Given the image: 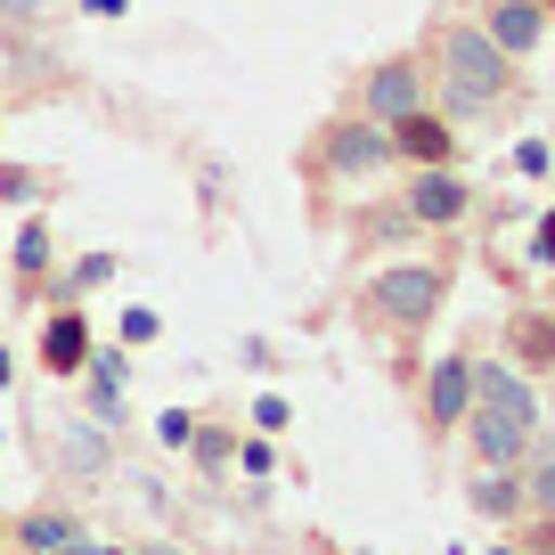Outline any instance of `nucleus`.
Returning <instances> with one entry per match:
<instances>
[{
    "instance_id": "nucleus-19",
    "label": "nucleus",
    "mask_w": 555,
    "mask_h": 555,
    "mask_svg": "<svg viewBox=\"0 0 555 555\" xmlns=\"http://www.w3.org/2000/svg\"><path fill=\"white\" fill-rule=\"evenodd\" d=\"M0 196H9V205H34V196H41V172H25V164H9V172H0Z\"/></svg>"
},
{
    "instance_id": "nucleus-1",
    "label": "nucleus",
    "mask_w": 555,
    "mask_h": 555,
    "mask_svg": "<svg viewBox=\"0 0 555 555\" xmlns=\"http://www.w3.org/2000/svg\"><path fill=\"white\" fill-rule=\"evenodd\" d=\"M466 434L482 466H515L522 450L539 441V392L522 384V367L506 360H474V409H466Z\"/></svg>"
},
{
    "instance_id": "nucleus-3",
    "label": "nucleus",
    "mask_w": 555,
    "mask_h": 555,
    "mask_svg": "<svg viewBox=\"0 0 555 555\" xmlns=\"http://www.w3.org/2000/svg\"><path fill=\"white\" fill-rule=\"evenodd\" d=\"M441 295H450V270L441 261H400V270H376L367 278V319L376 327H392V335H416L425 319L441 311Z\"/></svg>"
},
{
    "instance_id": "nucleus-5",
    "label": "nucleus",
    "mask_w": 555,
    "mask_h": 555,
    "mask_svg": "<svg viewBox=\"0 0 555 555\" xmlns=\"http://www.w3.org/2000/svg\"><path fill=\"white\" fill-rule=\"evenodd\" d=\"M400 205L416 212V229H450V221H466V212H474V180H457L450 164H425Z\"/></svg>"
},
{
    "instance_id": "nucleus-2",
    "label": "nucleus",
    "mask_w": 555,
    "mask_h": 555,
    "mask_svg": "<svg viewBox=\"0 0 555 555\" xmlns=\"http://www.w3.org/2000/svg\"><path fill=\"white\" fill-rule=\"evenodd\" d=\"M434 66H441V106H450L457 122L490 115V106L515 90V57H506L499 41L482 34V25H441Z\"/></svg>"
},
{
    "instance_id": "nucleus-17",
    "label": "nucleus",
    "mask_w": 555,
    "mask_h": 555,
    "mask_svg": "<svg viewBox=\"0 0 555 555\" xmlns=\"http://www.w3.org/2000/svg\"><path fill=\"white\" fill-rule=\"evenodd\" d=\"M156 441H164V450H189V441H196V416L189 409H164L156 416Z\"/></svg>"
},
{
    "instance_id": "nucleus-16",
    "label": "nucleus",
    "mask_w": 555,
    "mask_h": 555,
    "mask_svg": "<svg viewBox=\"0 0 555 555\" xmlns=\"http://www.w3.org/2000/svg\"><path fill=\"white\" fill-rule=\"evenodd\" d=\"M515 351L547 367V360H555V327H547V319H515Z\"/></svg>"
},
{
    "instance_id": "nucleus-21",
    "label": "nucleus",
    "mask_w": 555,
    "mask_h": 555,
    "mask_svg": "<svg viewBox=\"0 0 555 555\" xmlns=\"http://www.w3.org/2000/svg\"><path fill=\"white\" fill-rule=\"evenodd\" d=\"M515 172L522 180H547V139H522V147H515Z\"/></svg>"
},
{
    "instance_id": "nucleus-13",
    "label": "nucleus",
    "mask_w": 555,
    "mask_h": 555,
    "mask_svg": "<svg viewBox=\"0 0 555 555\" xmlns=\"http://www.w3.org/2000/svg\"><path fill=\"white\" fill-rule=\"evenodd\" d=\"M50 261H57V237H50V221H25V229H17V278L34 286V278L50 270Z\"/></svg>"
},
{
    "instance_id": "nucleus-10",
    "label": "nucleus",
    "mask_w": 555,
    "mask_h": 555,
    "mask_svg": "<svg viewBox=\"0 0 555 555\" xmlns=\"http://www.w3.org/2000/svg\"><path fill=\"white\" fill-rule=\"evenodd\" d=\"M41 360H50L57 376L90 367V327H82V311H50V327H41Z\"/></svg>"
},
{
    "instance_id": "nucleus-11",
    "label": "nucleus",
    "mask_w": 555,
    "mask_h": 555,
    "mask_svg": "<svg viewBox=\"0 0 555 555\" xmlns=\"http://www.w3.org/2000/svg\"><path fill=\"white\" fill-rule=\"evenodd\" d=\"M474 515H490V522H506V515H522V482H515V466H482L474 474Z\"/></svg>"
},
{
    "instance_id": "nucleus-23",
    "label": "nucleus",
    "mask_w": 555,
    "mask_h": 555,
    "mask_svg": "<svg viewBox=\"0 0 555 555\" xmlns=\"http://www.w3.org/2000/svg\"><path fill=\"white\" fill-rule=\"evenodd\" d=\"M254 425H261V434H278V425H286V400L261 392V400H254Z\"/></svg>"
},
{
    "instance_id": "nucleus-18",
    "label": "nucleus",
    "mask_w": 555,
    "mask_h": 555,
    "mask_svg": "<svg viewBox=\"0 0 555 555\" xmlns=\"http://www.w3.org/2000/svg\"><path fill=\"white\" fill-rule=\"evenodd\" d=\"M189 457H196V466H229V457H237V441H229V434H205V425H196Z\"/></svg>"
},
{
    "instance_id": "nucleus-22",
    "label": "nucleus",
    "mask_w": 555,
    "mask_h": 555,
    "mask_svg": "<svg viewBox=\"0 0 555 555\" xmlns=\"http://www.w3.org/2000/svg\"><path fill=\"white\" fill-rule=\"evenodd\" d=\"M131 376V360H122V351H90V384H122Z\"/></svg>"
},
{
    "instance_id": "nucleus-14",
    "label": "nucleus",
    "mask_w": 555,
    "mask_h": 555,
    "mask_svg": "<svg viewBox=\"0 0 555 555\" xmlns=\"http://www.w3.org/2000/svg\"><path fill=\"white\" fill-rule=\"evenodd\" d=\"M106 441H99V416H90V425H66V466H82V474H99L106 466Z\"/></svg>"
},
{
    "instance_id": "nucleus-7",
    "label": "nucleus",
    "mask_w": 555,
    "mask_h": 555,
    "mask_svg": "<svg viewBox=\"0 0 555 555\" xmlns=\"http://www.w3.org/2000/svg\"><path fill=\"white\" fill-rule=\"evenodd\" d=\"M466 409H474V360L450 351V360H434V376H425V416L450 434V425H466Z\"/></svg>"
},
{
    "instance_id": "nucleus-9",
    "label": "nucleus",
    "mask_w": 555,
    "mask_h": 555,
    "mask_svg": "<svg viewBox=\"0 0 555 555\" xmlns=\"http://www.w3.org/2000/svg\"><path fill=\"white\" fill-rule=\"evenodd\" d=\"M392 147H400V164H416V172H425V164H450V122L441 115H425V106H416V115H400L392 122Z\"/></svg>"
},
{
    "instance_id": "nucleus-26",
    "label": "nucleus",
    "mask_w": 555,
    "mask_h": 555,
    "mask_svg": "<svg viewBox=\"0 0 555 555\" xmlns=\"http://www.w3.org/2000/svg\"><path fill=\"white\" fill-rule=\"evenodd\" d=\"M25 9H34V0H0V17H25Z\"/></svg>"
},
{
    "instance_id": "nucleus-4",
    "label": "nucleus",
    "mask_w": 555,
    "mask_h": 555,
    "mask_svg": "<svg viewBox=\"0 0 555 555\" xmlns=\"http://www.w3.org/2000/svg\"><path fill=\"white\" fill-rule=\"evenodd\" d=\"M392 164H400V147H392V131H384L376 115H344V122L319 131V172L327 180H376V172H392Z\"/></svg>"
},
{
    "instance_id": "nucleus-12",
    "label": "nucleus",
    "mask_w": 555,
    "mask_h": 555,
    "mask_svg": "<svg viewBox=\"0 0 555 555\" xmlns=\"http://www.w3.org/2000/svg\"><path fill=\"white\" fill-rule=\"evenodd\" d=\"M74 539H82V522H74V515H50V506L25 515V547H34V555H66Z\"/></svg>"
},
{
    "instance_id": "nucleus-15",
    "label": "nucleus",
    "mask_w": 555,
    "mask_h": 555,
    "mask_svg": "<svg viewBox=\"0 0 555 555\" xmlns=\"http://www.w3.org/2000/svg\"><path fill=\"white\" fill-rule=\"evenodd\" d=\"M522 506H531L539 522H555V457H539L531 482H522Z\"/></svg>"
},
{
    "instance_id": "nucleus-24",
    "label": "nucleus",
    "mask_w": 555,
    "mask_h": 555,
    "mask_svg": "<svg viewBox=\"0 0 555 555\" xmlns=\"http://www.w3.org/2000/svg\"><path fill=\"white\" fill-rule=\"evenodd\" d=\"M99 278H115V254H90L82 270H74V286H99Z\"/></svg>"
},
{
    "instance_id": "nucleus-29",
    "label": "nucleus",
    "mask_w": 555,
    "mask_h": 555,
    "mask_svg": "<svg viewBox=\"0 0 555 555\" xmlns=\"http://www.w3.org/2000/svg\"><path fill=\"white\" fill-rule=\"evenodd\" d=\"M490 555H515V547H490Z\"/></svg>"
},
{
    "instance_id": "nucleus-25",
    "label": "nucleus",
    "mask_w": 555,
    "mask_h": 555,
    "mask_svg": "<svg viewBox=\"0 0 555 555\" xmlns=\"http://www.w3.org/2000/svg\"><path fill=\"white\" fill-rule=\"evenodd\" d=\"M539 261H547V270H555V205L539 212Z\"/></svg>"
},
{
    "instance_id": "nucleus-6",
    "label": "nucleus",
    "mask_w": 555,
    "mask_h": 555,
    "mask_svg": "<svg viewBox=\"0 0 555 555\" xmlns=\"http://www.w3.org/2000/svg\"><path fill=\"white\" fill-rule=\"evenodd\" d=\"M360 99H367V115H376L384 131H392L400 115H416V106H425V74H416V57H384V66H367Z\"/></svg>"
},
{
    "instance_id": "nucleus-28",
    "label": "nucleus",
    "mask_w": 555,
    "mask_h": 555,
    "mask_svg": "<svg viewBox=\"0 0 555 555\" xmlns=\"http://www.w3.org/2000/svg\"><path fill=\"white\" fill-rule=\"evenodd\" d=\"M539 9H547V17H555V0H539Z\"/></svg>"
},
{
    "instance_id": "nucleus-8",
    "label": "nucleus",
    "mask_w": 555,
    "mask_h": 555,
    "mask_svg": "<svg viewBox=\"0 0 555 555\" xmlns=\"http://www.w3.org/2000/svg\"><path fill=\"white\" fill-rule=\"evenodd\" d=\"M482 34L499 41L506 57H531L539 41H547V9H539V0H490V9H482Z\"/></svg>"
},
{
    "instance_id": "nucleus-20",
    "label": "nucleus",
    "mask_w": 555,
    "mask_h": 555,
    "mask_svg": "<svg viewBox=\"0 0 555 555\" xmlns=\"http://www.w3.org/2000/svg\"><path fill=\"white\" fill-rule=\"evenodd\" d=\"M90 416H99V425H122V384H90Z\"/></svg>"
},
{
    "instance_id": "nucleus-27",
    "label": "nucleus",
    "mask_w": 555,
    "mask_h": 555,
    "mask_svg": "<svg viewBox=\"0 0 555 555\" xmlns=\"http://www.w3.org/2000/svg\"><path fill=\"white\" fill-rule=\"evenodd\" d=\"M147 555H180V547H147Z\"/></svg>"
}]
</instances>
